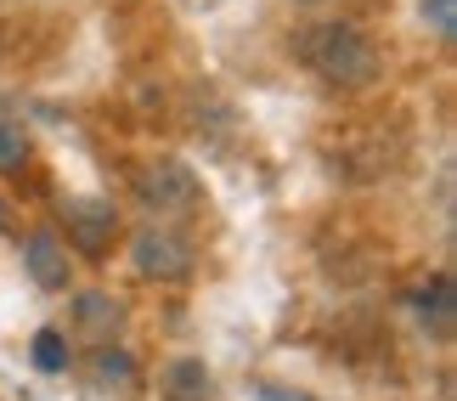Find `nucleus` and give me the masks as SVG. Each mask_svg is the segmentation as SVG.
Returning a JSON list of instances; mask_svg holds the SVG:
<instances>
[{
	"label": "nucleus",
	"instance_id": "9d476101",
	"mask_svg": "<svg viewBox=\"0 0 457 401\" xmlns=\"http://www.w3.org/2000/svg\"><path fill=\"white\" fill-rule=\"evenodd\" d=\"M34 368L40 373H62L68 368V345H62L57 328H40V334H34Z\"/></svg>",
	"mask_w": 457,
	"mask_h": 401
},
{
	"label": "nucleus",
	"instance_id": "20e7f679",
	"mask_svg": "<svg viewBox=\"0 0 457 401\" xmlns=\"http://www.w3.org/2000/svg\"><path fill=\"white\" fill-rule=\"evenodd\" d=\"M62 243H68L74 255L102 260V255L119 243V209L102 204V198H74V204H62Z\"/></svg>",
	"mask_w": 457,
	"mask_h": 401
},
{
	"label": "nucleus",
	"instance_id": "f257e3e1",
	"mask_svg": "<svg viewBox=\"0 0 457 401\" xmlns=\"http://www.w3.org/2000/svg\"><path fill=\"white\" fill-rule=\"evenodd\" d=\"M300 63L328 85V91H345V96L373 91L384 79V51L373 46V34L361 23H350V17H322V23H311L300 34Z\"/></svg>",
	"mask_w": 457,
	"mask_h": 401
},
{
	"label": "nucleus",
	"instance_id": "6e6552de",
	"mask_svg": "<svg viewBox=\"0 0 457 401\" xmlns=\"http://www.w3.org/2000/svg\"><path fill=\"white\" fill-rule=\"evenodd\" d=\"M407 300H412V311L424 322H435V334H446V328H452V277L446 272H435L429 283H418Z\"/></svg>",
	"mask_w": 457,
	"mask_h": 401
},
{
	"label": "nucleus",
	"instance_id": "39448f33",
	"mask_svg": "<svg viewBox=\"0 0 457 401\" xmlns=\"http://www.w3.org/2000/svg\"><path fill=\"white\" fill-rule=\"evenodd\" d=\"M23 272L34 277V288H46V294H62L74 283V249L62 243L57 226H34L23 238Z\"/></svg>",
	"mask_w": 457,
	"mask_h": 401
},
{
	"label": "nucleus",
	"instance_id": "0eeeda50",
	"mask_svg": "<svg viewBox=\"0 0 457 401\" xmlns=\"http://www.w3.org/2000/svg\"><path fill=\"white\" fill-rule=\"evenodd\" d=\"M136 356L125 351V345H96L91 351V390H136Z\"/></svg>",
	"mask_w": 457,
	"mask_h": 401
},
{
	"label": "nucleus",
	"instance_id": "1a4fd4ad",
	"mask_svg": "<svg viewBox=\"0 0 457 401\" xmlns=\"http://www.w3.org/2000/svg\"><path fill=\"white\" fill-rule=\"evenodd\" d=\"M29 130H23V119L0 108V176H17V170H29Z\"/></svg>",
	"mask_w": 457,
	"mask_h": 401
},
{
	"label": "nucleus",
	"instance_id": "9b49d317",
	"mask_svg": "<svg viewBox=\"0 0 457 401\" xmlns=\"http://www.w3.org/2000/svg\"><path fill=\"white\" fill-rule=\"evenodd\" d=\"M424 23L435 29V40L452 46V34H457V0H424Z\"/></svg>",
	"mask_w": 457,
	"mask_h": 401
},
{
	"label": "nucleus",
	"instance_id": "f03ea898",
	"mask_svg": "<svg viewBox=\"0 0 457 401\" xmlns=\"http://www.w3.org/2000/svg\"><path fill=\"white\" fill-rule=\"evenodd\" d=\"M130 198H136V209H147V221L181 226L204 209V181H198L192 164L164 153V159H142L130 170Z\"/></svg>",
	"mask_w": 457,
	"mask_h": 401
},
{
	"label": "nucleus",
	"instance_id": "ddd939ff",
	"mask_svg": "<svg viewBox=\"0 0 457 401\" xmlns=\"http://www.w3.org/2000/svg\"><path fill=\"white\" fill-rule=\"evenodd\" d=\"M300 6H328V0H300Z\"/></svg>",
	"mask_w": 457,
	"mask_h": 401
},
{
	"label": "nucleus",
	"instance_id": "f8f14e48",
	"mask_svg": "<svg viewBox=\"0 0 457 401\" xmlns=\"http://www.w3.org/2000/svg\"><path fill=\"white\" fill-rule=\"evenodd\" d=\"M254 401H322V396H311V390H294V385H277V379H254Z\"/></svg>",
	"mask_w": 457,
	"mask_h": 401
},
{
	"label": "nucleus",
	"instance_id": "423d86ee",
	"mask_svg": "<svg viewBox=\"0 0 457 401\" xmlns=\"http://www.w3.org/2000/svg\"><path fill=\"white\" fill-rule=\"evenodd\" d=\"M158 385H164V401H209L215 396V373H209L198 356H175Z\"/></svg>",
	"mask_w": 457,
	"mask_h": 401
},
{
	"label": "nucleus",
	"instance_id": "7ed1b4c3",
	"mask_svg": "<svg viewBox=\"0 0 457 401\" xmlns=\"http://www.w3.org/2000/svg\"><path fill=\"white\" fill-rule=\"evenodd\" d=\"M130 266H136V277H147V283H187L192 266H198V255H192V238L181 226L147 221V226L130 232Z\"/></svg>",
	"mask_w": 457,
	"mask_h": 401
}]
</instances>
